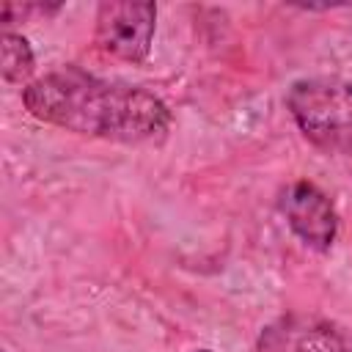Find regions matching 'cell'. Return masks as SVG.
<instances>
[{
    "label": "cell",
    "instance_id": "obj_1",
    "mask_svg": "<svg viewBox=\"0 0 352 352\" xmlns=\"http://www.w3.org/2000/svg\"><path fill=\"white\" fill-rule=\"evenodd\" d=\"M22 104L36 121L113 143L160 140L170 126V110L157 94L77 66L47 72L25 85Z\"/></svg>",
    "mask_w": 352,
    "mask_h": 352
},
{
    "label": "cell",
    "instance_id": "obj_2",
    "mask_svg": "<svg viewBox=\"0 0 352 352\" xmlns=\"http://www.w3.org/2000/svg\"><path fill=\"white\" fill-rule=\"evenodd\" d=\"M286 110L308 143L327 154L352 157V82L300 77L286 91Z\"/></svg>",
    "mask_w": 352,
    "mask_h": 352
},
{
    "label": "cell",
    "instance_id": "obj_3",
    "mask_svg": "<svg viewBox=\"0 0 352 352\" xmlns=\"http://www.w3.org/2000/svg\"><path fill=\"white\" fill-rule=\"evenodd\" d=\"M157 30V6L132 0H107L96 6L94 44L126 63H143L151 52Z\"/></svg>",
    "mask_w": 352,
    "mask_h": 352
},
{
    "label": "cell",
    "instance_id": "obj_4",
    "mask_svg": "<svg viewBox=\"0 0 352 352\" xmlns=\"http://www.w3.org/2000/svg\"><path fill=\"white\" fill-rule=\"evenodd\" d=\"M278 212L286 217L292 234L311 250L327 253L338 236V212L327 192L314 182L297 179L278 192Z\"/></svg>",
    "mask_w": 352,
    "mask_h": 352
},
{
    "label": "cell",
    "instance_id": "obj_5",
    "mask_svg": "<svg viewBox=\"0 0 352 352\" xmlns=\"http://www.w3.org/2000/svg\"><path fill=\"white\" fill-rule=\"evenodd\" d=\"M253 352H352V330L324 316L286 314L261 327Z\"/></svg>",
    "mask_w": 352,
    "mask_h": 352
},
{
    "label": "cell",
    "instance_id": "obj_6",
    "mask_svg": "<svg viewBox=\"0 0 352 352\" xmlns=\"http://www.w3.org/2000/svg\"><path fill=\"white\" fill-rule=\"evenodd\" d=\"M3 80L11 85H30L33 72H36V55L30 41L22 33L6 30L3 33V60H0Z\"/></svg>",
    "mask_w": 352,
    "mask_h": 352
},
{
    "label": "cell",
    "instance_id": "obj_7",
    "mask_svg": "<svg viewBox=\"0 0 352 352\" xmlns=\"http://www.w3.org/2000/svg\"><path fill=\"white\" fill-rule=\"evenodd\" d=\"M3 352H8V349H3Z\"/></svg>",
    "mask_w": 352,
    "mask_h": 352
}]
</instances>
